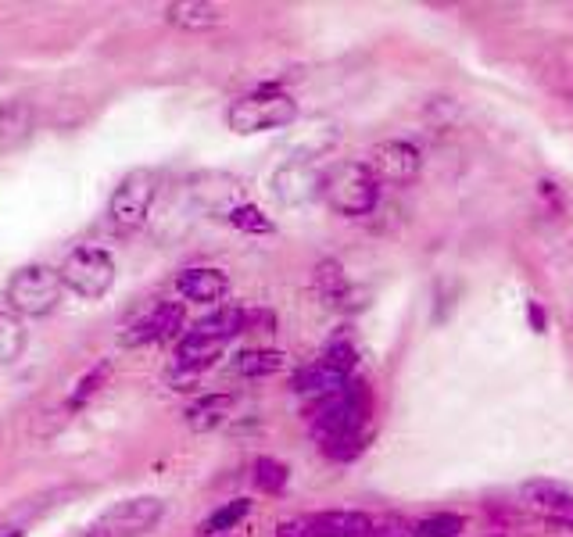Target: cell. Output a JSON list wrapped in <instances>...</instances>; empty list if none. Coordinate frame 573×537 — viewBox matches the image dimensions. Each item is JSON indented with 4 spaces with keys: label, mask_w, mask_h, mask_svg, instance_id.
I'll use <instances>...</instances> for the list:
<instances>
[{
    "label": "cell",
    "mask_w": 573,
    "mask_h": 537,
    "mask_svg": "<svg viewBox=\"0 0 573 537\" xmlns=\"http://www.w3.org/2000/svg\"><path fill=\"white\" fill-rule=\"evenodd\" d=\"M319 194L341 215H369L380 201V183L366 169V162H341L323 172Z\"/></svg>",
    "instance_id": "1"
},
{
    "label": "cell",
    "mask_w": 573,
    "mask_h": 537,
    "mask_svg": "<svg viewBox=\"0 0 573 537\" xmlns=\"http://www.w3.org/2000/svg\"><path fill=\"white\" fill-rule=\"evenodd\" d=\"M366 416H369V387L362 384V380H355V384L344 387V391H337V394H326L319 405L308 409L316 441L359 434L362 423H366Z\"/></svg>",
    "instance_id": "2"
},
{
    "label": "cell",
    "mask_w": 573,
    "mask_h": 537,
    "mask_svg": "<svg viewBox=\"0 0 573 537\" xmlns=\"http://www.w3.org/2000/svg\"><path fill=\"white\" fill-rule=\"evenodd\" d=\"M298 119V104L291 101L280 90H258V94L240 97L230 111H226V122H230L233 133H266V129H280L291 126Z\"/></svg>",
    "instance_id": "3"
},
{
    "label": "cell",
    "mask_w": 573,
    "mask_h": 537,
    "mask_svg": "<svg viewBox=\"0 0 573 537\" xmlns=\"http://www.w3.org/2000/svg\"><path fill=\"white\" fill-rule=\"evenodd\" d=\"M61 273L51 265H26L8 280V301L22 316H47L61 301Z\"/></svg>",
    "instance_id": "4"
},
{
    "label": "cell",
    "mask_w": 573,
    "mask_h": 537,
    "mask_svg": "<svg viewBox=\"0 0 573 537\" xmlns=\"http://www.w3.org/2000/svg\"><path fill=\"white\" fill-rule=\"evenodd\" d=\"M154 194H158V179L151 169H133L119 187H115L112 201H108V219L119 233L140 230L151 215Z\"/></svg>",
    "instance_id": "5"
},
{
    "label": "cell",
    "mask_w": 573,
    "mask_h": 537,
    "mask_svg": "<svg viewBox=\"0 0 573 537\" xmlns=\"http://www.w3.org/2000/svg\"><path fill=\"white\" fill-rule=\"evenodd\" d=\"M61 283L76 290L79 298H104L115 283V258L104 248H76L61 262Z\"/></svg>",
    "instance_id": "6"
},
{
    "label": "cell",
    "mask_w": 573,
    "mask_h": 537,
    "mask_svg": "<svg viewBox=\"0 0 573 537\" xmlns=\"http://www.w3.org/2000/svg\"><path fill=\"white\" fill-rule=\"evenodd\" d=\"M165 505L158 498H129L104 512L101 520L94 523L97 537H140L162 520Z\"/></svg>",
    "instance_id": "7"
},
{
    "label": "cell",
    "mask_w": 573,
    "mask_h": 537,
    "mask_svg": "<svg viewBox=\"0 0 573 537\" xmlns=\"http://www.w3.org/2000/svg\"><path fill=\"white\" fill-rule=\"evenodd\" d=\"M420 151L412 144H405V140H387V144L373 147V154H369L366 169L373 172V179L377 183H391V187H405V183H412V179L420 176Z\"/></svg>",
    "instance_id": "8"
},
{
    "label": "cell",
    "mask_w": 573,
    "mask_h": 537,
    "mask_svg": "<svg viewBox=\"0 0 573 537\" xmlns=\"http://www.w3.org/2000/svg\"><path fill=\"white\" fill-rule=\"evenodd\" d=\"M183 326V305L176 301H165V305L151 308L144 319L129 326L126 344H154V341H169L172 333H180Z\"/></svg>",
    "instance_id": "9"
},
{
    "label": "cell",
    "mask_w": 573,
    "mask_h": 537,
    "mask_svg": "<svg viewBox=\"0 0 573 537\" xmlns=\"http://www.w3.org/2000/svg\"><path fill=\"white\" fill-rule=\"evenodd\" d=\"M176 290H180L187 301L208 305V301L226 298L230 280H226V273H219V269H205V265H197V269H183V273L176 276Z\"/></svg>",
    "instance_id": "10"
},
{
    "label": "cell",
    "mask_w": 573,
    "mask_h": 537,
    "mask_svg": "<svg viewBox=\"0 0 573 537\" xmlns=\"http://www.w3.org/2000/svg\"><path fill=\"white\" fill-rule=\"evenodd\" d=\"M319 187H323V176L301 162L283 165V169L276 172V197H280L283 205H301V201H308L312 194H319Z\"/></svg>",
    "instance_id": "11"
},
{
    "label": "cell",
    "mask_w": 573,
    "mask_h": 537,
    "mask_svg": "<svg viewBox=\"0 0 573 537\" xmlns=\"http://www.w3.org/2000/svg\"><path fill=\"white\" fill-rule=\"evenodd\" d=\"M520 495L527 505H534L541 512H552V516L573 512V487L559 484V480H527L520 487Z\"/></svg>",
    "instance_id": "12"
},
{
    "label": "cell",
    "mask_w": 573,
    "mask_h": 537,
    "mask_svg": "<svg viewBox=\"0 0 573 537\" xmlns=\"http://www.w3.org/2000/svg\"><path fill=\"white\" fill-rule=\"evenodd\" d=\"M291 387L294 391H301V394H337V391H344L348 387V376L341 373V369H334L330 362H312V366H305V369H298V373L291 376Z\"/></svg>",
    "instance_id": "13"
},
{
    "label": "cell",
    "mask_w": 573,
    "mask_h": 537,
    "mask_svg": "<svg viewBox=\"0 0 573 537\" xmlns=\"http://www.w3.org/2000/svg\"><path fill=\"white\" fill-rule=\"evenodd\" d=\"M219 351H223V344L212 341V337H201V333L190 330L187 337L180 341V348H176V369L187 376L201 373V369H208L219 358Z\"/></svg>",
    "instance_id": "14"
},
{
    "label": "cell",
    "mask_w": 573,
    "mask_h": 537,
    "mask_svg": "<svg viewBox=\"0 0 573 537\" xmlns=\"http://www.w3.org/2000/svg\"><path fill=\"white\" fill-rule=\"evenodd\" d=\"M316 537H373V520L366 512H323L312 516Z\"/></svg>",
    "instance_id": "15"
},
{
    "label": "cell",
    "mask_w": 573,
    "mask_h": 537,
    "mask_svg": "<svg viewBox=\"0 0 573 537\" xmlns=\"http://www.w3.org/2000/svg\"><path fill=\"white\" fill-rule=\"evenodd\" d=\"M248 330V312H240V308H219L212 316H205L201 323H194V333L201 337H212V341L226 344L230 337Z\"/></svg>",
    "instance_id": "16"
},
{
    "label": "cell",
    "mask_w": 573,
    "mask_h": 537,
    "mask_svg": "<svg viewBox=\"0 0 573 537\" xmlns=\"http://www.w3.org/2000/svg\"><path fill=\"white\" fill-rule=\"evenodd\" d=\"M230 409H233L230 394H208V398H201L197 405H190L187 409V423H190V430L205 434V430L219 427V423L230 416Z\"/></svg>",
    "instance_id": "17"
},
{
    "label": "cell",
    "mask_w": 573,
    "mask_h": 537,
    "mask_svg": "<svg viewBox=\"0 0 573 537\" xmlns=\"http://www.w3.org/2000/svg\"><path fill=\"white\" fill-rule=\"evenodd\" d=\"M33 104L26 101H11L0 108V144L11 147L18 140H26L33 133Z\"/></svg>",
    "instance_id": "18"
},
{
    "label": "cell",
    "mask_w": 573,
    "mask_h": 537,
    "mask_svg": "<svg viewBox=\"0 0 573 537\" xmlns=\"http://www.w3.org/2000/svg\"><path fill=\"white\" fill-rule=\"evenodd\" d=\"M316 290L326 305H334V308L348 305V280H344L341 265H337L334 258H326V262L316 265Z\"/></svg>",
    "instance_id": "19"
},
{
    "label": "cell",
    "mask_w": 573,
    "mask_h": 537,
    "mask_svg": "<svg viewBox=\"0 0 573 537\" xmlns=\"http://www.w3.org/2000/svg\"><path fill=\"white\" fill-rule=\"evenodd\" d=\"M165 15H169V22H176V26H183V29H212L215 22L223 18L215 4H197V0L169 4V8H165Z\"/></svg>",
    "instance_id": "20"
},
{
    "label": "cell",
    "mask_w": 573,
    "mask_h": 537,
    "mask_svg": "<svg viewBox=\"0 0 573 537\" xmlns=\"http://www.w3.org/2000/svg\"><path fill=\"white\" fill-rule=\"evenodd\" d=\"M26 348V330L15 312H0V366H11Z\"/></svg>",
    "instance_id": "21"
},
{
    "label": "cell",
    "mask_w": 573,
    "mask_h": 537,
    "mask_svg": "<svg viewBox=\"0 0 573 537\" xmlns=\"http://www.w3.org/2000/svg\"><path fill=\"white\" fill-rule=\"evenodd\" d=\"M283 351H266V348H251L237 355V373L240 376H269L276 369H283Z\"/></svg>",
    "instance_id": "22"
},
{
    "label": "cell",
    "mask_w": 573,
    "mask_h": 537,
    "mask_svg": "<svg viewBox=\"0 0 573 537\" xmlns=\"http://www.w3.org/2000/svg\"><path fill=\"white\" fill-rule=\"evenodd\" d=\"M251 512V502L248 498H237V502H226L223 509H215L205 523H201V534L215 537V534H226V530H237V523L244 520Z\"/></svg>",
    "instance_id": "23"
},
{
    "label": "cell",
    "mask_w": 573,
    "mask_h": 537,
    "mask_svg": "<svg viewBox=\"0 0 573 537\" xmlns=\"http://www.w3.org/2000/svg\"><path fill=\"white\" fill-rule=\"evenodd\" d=\"M462 516H455V512H437V516H427V520L412 523L409 534L412 537H459L462 534Z\"/></svg>",
    "instance_id": "24"
},
{
    "label": "cell",
    "mask_w": 573,
    "mask_h": 537,
    "mask_svg": "<svg viewBox=\"0 0 573 537\" xmlns=\"http://www.w3.org/2000/svg\"><path fill=\"white\" fill-rule=\"evenodd\" d=\"M362 448H366V434H344V437H330V441H319V452L334 462H351L359 459Z\"/></svg>",
    "instance_id": "25"
},
{
    "label": "cell",
    "mask_w": 573,
    "mask_h": 537,
    "mask_svg": "<svg viewBox=\"0 0 573 537\" xmlns=\"http://www.w3.org/2000/svg\"><path fill=\"white\" fill-rule=\"evenodd\" d=\"M287 466L283 462H276V459H258L255 462V484H258V491H266V495H280L283 487H287Z\"/></svg>",
    "instance_id": "26"
},
{
    "label": "cell",
    "mask_w": 573,
    "mask_h": 537,
    "mask_svg": "<svg viewBox=\"0 0 573 537\" xmlns=\"http://www.w3.org/2000/svg\"><path fill=\"white\" fill-rule=\"evenodd\" d=\"M230 222L237 226V230H244V233H273V219H266V215L258 212L255 205L230 208Z\"/></svg>",
    "instance_id": "27"
},
{
    "label": "cell",
    "mask_w": 573,
    "mask_h": 537,
    "mask_svg": "<svg viewBox=\"0 0 573 537\" xmlns=\"http://www.w3.org/2000/svg\"><path fill=\"white\" fill-rule=\"evenodd\" d=\"M108 380V362H101V366L94 369V373H86L83 380H79V387H76V394H72V405H83L90 394H97V387Z\"/></svg>",
    "instance_id": "28"
},
{
    "label": "cell",
    "mask_w": 573,
    "mask_h": 537,
    "mask_svg": "<svg viewBox=\"0 0 573 537\" xmlns=\"http://www.w3.org/2000/svg\"><path fill=\"white\" fill-rule=\"evenodd\" d=\"M323 362H330V366L341 369L344 376H351V369H355V348H351V344H334V348H326Z\"/></svg>",
    "instance_id": "29"
},
{
    "label": "cell",
    "mask_w": 573,
    "mask_h": 537,
    "mask_svg": "<svg viewBox=\"0 0 573 537\" xmlns=\"http://www.w3.org/2000/svg\"><path fill=\"white\" fill-rule=\"evenodd\" d=\"M276 537H316L312 516H301V520H283L280 527H276Z\"/></svg>",
    "instance_id": "30"
},
{
    "label": "cell",
    "mask_w": 573,
    "mask_h": 537,
    "mask_svg": "<svg viewBox=\"0 0 573 537\" xmlns=\"http://www.w3.org/2000/svg\"><path fill=\"white\" fill-rule=\"evenodd\" d=\"M405 523L398 516H384V520H373V537H405Z\"/></svg>",
    "instance_id": "31"
},
{
    "label": "cell",
    "mask_w": 573,
    "mask_h": 537,
    "mask_svg": "<svg viewBox=\"0 0 573 537\" xmlns=\"http://www.w3.org/2000/svg\"><path fill=\"white\" fill-rule=\"evenodd\" d=\"M531 326H534V330H545V312H541V305H534V301H531Z\"/></svg>",
    "instance_id": "32"
},
{
    "label": "cell",
    "mask_w": 573,
    "mask_h": 537,
    "mask_svg": "<svg viewBox=\"0 0 573 537\" xmlns=\"http://www.w3.org/2000/svg\"><path fill=\"white\" fill-rule=\"evenodd\" d=\"M4 537H18V534H4Z\"/></svg>",
    "instance_id": "33"
},
{
    "label": "cell",
    "mask_w": 573,
    "mask_h": 537,
    "mask_svg": "<svg viewBox=\"0 0 573 537\" xmlns=\"http://www.w3.org/2000/svg\"><path fill=\"white\" fill-rule=\"evenodd\" d=\"M491 537H502V534H491Z\"/></svg>",
    "instance_id": "34"
},
{
    "label": "cell",
    "mask_w": 573,
    "mask_h": 537,
    "mask_svg": "<svg viewBox=\"0 0 573 537\" xmlns=\"http://www.w3.org/2000/svg\"><path fill=\"white\" fill-rule=\"evenodd\" d=\"M570 527H573V523H570Z\"/></svg>",
    "instance_id": "35"
}]
</instances>
